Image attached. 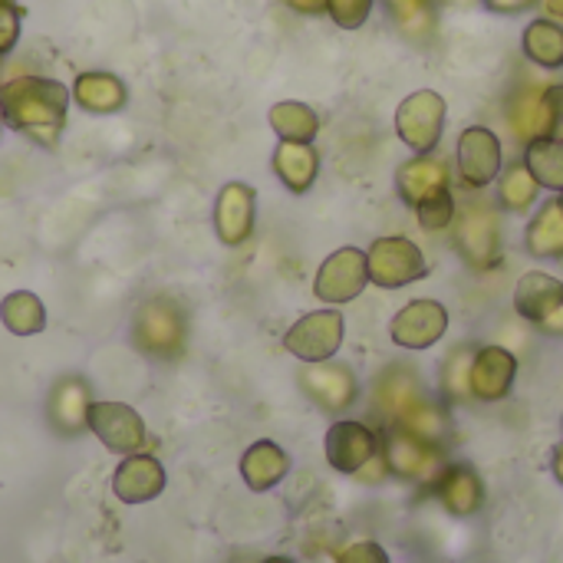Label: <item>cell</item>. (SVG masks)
<instances>
[{"label":"cell","mask_w":563,"mask_h":563,"mask_svg":"<svg viewBox=\"0 0 563 563\" xmlns=\"http://www.w3.org/2000/svg\"><path fill=\"white\" fill-rule=\"evenodd\" d=\"M69 86H63L59 79L49 76H13L7 82H0V115L3 125H10L13 132L53 148L63 135L66 125V112H69Z\"/></svg>","instance_id":"obj_1"},{"label":"cell","mask_w":563,"mask_h":563,"mask_svg":"<svg viewBox=\"0 0 563 563\" xmlns=\"http://www.w3.org/2000/svg\"><path fill=\"white\" fill-rule=\"evenodd\" d=\"M132 343L145 356L178 360L188 343V313L172 297H145L132 317Z\"/></svg>","instance_id":"obj_2"},{"label":"cell","mask_w":563,"mask_h":563,"mask_svg":"<svg viewBox=\"0 0 563 563\" xmlns=\"http://www.w3.org/2000/svg\"><path fill=\"white\" fill-rule=\"evenodd\" d=\"M452 244L472 271H478V274L495 271L501 264V221H498L495 208H488L482 201L465 205L459 211Z\"/></svg>","instance_id":"obj_3"},{"label":"cell","mask_w":563,"mask_h":563,"mask_svg":"<svg viewBox=\"0 0 563 563\" xmlns=\"http://www.w3.org/2000/svg\"><path fill=\"white\" fill-rule=\"evenodd\" d=\"M366 264H369V284L383 290H399L429 277L426 254L409 238H376L366 251Z\"/></svg>","instance_id":"obj_4"},{"label":"cell","mask_w":563,"mask_h":563,"mask_svg":"<svg viewBox=\"0 0 563 563\" xmlns=\"http://www.w3.org/2000/svg\"><path fill=\"white\" fill-rule=\"evenodd\" d=\"M445 115H449V106L442 92L416 89L396 109V132L416 155H426V152H435V145L442 142Z\"/></svg>","instance_id":"obj_5"},{"label":"cell","mask_w":563,"mask_h":563,"mask_svg":"<svg viewBox=\"0 0 563 563\" xmlns=\"http://www.w3.org/2000/svg\"><path fill=\"white\" fill-rule=\"evenodd\" d=\"M459 181L468 188V191H482L488 188L501 168H505V152H501V139L485 129V125H468L462 135H459Z\"/></svg>","instance_id":"obj_6"},{"label":"cell","mask_w":563,"mask_h":563,"mask_svg":"<svg viewBox=\"0 0 563 563\" xmlns=\"http://www.w3.org/2000/svg\"><path fill=\"white\" fill-rule=\"evenodd\" d=\"M284 346L290 356H297L303 363L333 360L336 350L343 346V313L340 310H313V313L300 317L287 330Z\"/></svg>","instance_id":"obj_7"},{"label":"cell","mask_w":563,"mask_h":563,"mask_svg":"<svg viewBox=\"0 0 563 563\" xmlns=\"http://www.w3.org/2000/svg\"><path fill=\"white\" fill-rule=\"evenodd\" d=\"M369 284V264H366V251L360 247H340L333 251L313 280V294L323 303H350L356 300Z\"/></svg>","instance_id":"obj_8"},{"label":"cell","mask_w":563,"mask_h":563,"mask_svg":"<svg viewBox=\"0 0 563 563\" xmlns=\"http://www.w3.org/2000/svg\"><path fill=\"white\" fill-rule=\"evenodd\" d=\"M323 452L330 468H336L340 475H360L369 462H376L383 455V439L353 419L333 422L327 439H323Z\"/></svg>","instance_id":"obj_9"},{"label":"cell","mask_w":563,"mask_h":563,"mask_svg":"<svg viewBox=\"0 0 563 563\" xmlns=\"http://www.w3.org/2000/svg\"><path fill=\"white\" fill-rule=\"evenodd\" d=\"M89 432L115 455H135L148 442L142 416L125 402H92Z\"/></svg>","instance_id":"obj_10"},{"label":"cell","mask_w":563,"mask_h":563,"mask_svg":"<svg viewBox=\"0 0 563 563\" xmlns=\"http://www.w3.org/2000/svg\"><path fill=\"white\" fill-rule=\"evenodd\" d=\"M445 330L449 310L439 300H412L389 323V336L402 350H432L445 336Z\"/></svg>","instance_id":"obj_11"},{"label":"cell","mask_w":563,"mask_h":563,"mask_svg":"<svg viewBox=\"0 0 563 563\" xmlns=\"http://www.w3.org/2000/svg\"><path fill=\"white\" fill-rule=\"evenodd\" d=\"M257 218V191L244 181H228L214 201V231L228 247H241L254 234Z\"/></svg>","instance_id":"obj_12"},{"label":"cell","mask_w":563,"mask_h":563,"mask_svg":"<svg viewBox=\"0 0 563 563\" xmlns=\"http://www.w3.org/2000/svg\"><path fill=\"white\" fill-rule=\"evenodd\" d=\"M383 455H386L389 472L399 478H409V482H432L442 472V449L432 442H422L396 426L383 439Z\"/></svg>","instance_id":"obj_13"},{"label":"cell","mask_w":563,"mask_h":563,"mask_svg":"<svg viewBox=\"0 0 563 563\" xmlns=\"http://www.w3.org/2000/svg\"><path fill=\"white\" fill-rule=\"evenodd\" d=\"M515 376H518V360H515L511 350H505V346H482V350H475L468 386H472V396L478 402H501V399H508L511 389H515Z\"/></svg>","instance_id":"obj_14"},{"label":"cell","mask_w":563,"mask_h":563,"mask_svg":"<svg viewBox=\"0 0 563 563\" xmlns=\"http://www.w3.org/2000/svg\"><path fill=\"white\" fill-rule=\"evenodd\" d=\"M300 386L327 412H343L356 399V376H353V369L343 366V363H330V360L327 363H310L300 373Z\"/></svg>","instance_id":"obj_15"},{"label":"cell","mask_w":563,"mask_h":563,"mask_svg":"<svg viewBox=\"0 0 563 563\" xmlns=\"http://www.w3.org/2000/svg\"><path fill=\"white\" fill-rule=\"evenodd\" d=\"M112 492L122 505H145L165 492V468L152 455H125L112 475Z\"/></svg>","instance_id":"obj_16"},{"label":"cell","mask_w":563,"mask_h":563,"mask_svg":"<svg viewBox=\"0 0 563 563\" xmlns=\"http://www.w3.org/2000/svg\"><path fill=\"white\" fill-rule=\"evenodd\" d=\"M563 307V280L544 271H528L515 287V313L538 330Z\"/></svg>","instance_id":"obj_17"},{"label":"cell","mask_w":563,"mask_h":563,"mask_svg":"<svg viewBox=\"0 0 563 563\" xmlns=\"http://www.w3.org/2000/svg\"><path fill=\"white\" fill-rule=\"evenodd\" d=\"M73 99L79 109L92 112V115H112V112H122L125 102H129V89L125 82L109 73V69H86L73 79L69 86Z\"/></svg>","instance_id":"obj_18"},{"label":"cell","mask_w":563,"mask_h":563,"mask_svg":"<svg viewBox=\"0 0 563 563\" xmlns=\"http://www.w3.org/2000/svg\"><path fill=\"white\" fill-rule=\"evenodd\" d=\"M396 188H399V198H402L409 208H416V205H419L422 198H429L432 191L452 188V172H449V165H445L439 155L426 152V155H416V158H409V162L399 165Z\"/></svg>","instance_id":"obj_19"},{"label":"cell","mask_w":563,"mask_h":563,"mask_svg":"<svg viewBox=\"0 0 563 563\" xmlns=\"http://www.w3.org/2000/svg\"><path fill=\"white\" fill-rule=\"evenodd\" d=\"M89 409H92V396L89 386L79 376H66L53 386L49 393V422L56 426V432L63 435H79L82 429H89Z\"/></svg>","instance_id":"obj_20"},{"label":"cell","mask_w":563,"mask_h":563,"mask_svg":"<svg viewBox=\"0 0 563 563\" xmlns=\"http://www.w3.org/2000/svg\"><path fill=\"white\" fill-rule=\"evenodd\" d=\"M435 495L455 518H472L485 505V485L468 465H449L435 478Z\"/></svg>","instance_id":"obj_21"},{"label":"cell","mask_w":563,"mask_h":563,"mask_svg":"<svg viewBox=\"0 0 563 563\" xmlns=\"http://www.w3.org/2000/svg\"><path fill=\"white\" fill-rule=\"evenodd\" d=\"M274 175L284 181L287 191L307 195L320 175V152L313 142H280L274 148Z\"/></svg>","instance_id":"obj_22"},{"label":"cell","mask_w":563,"mask_h":563,"mask_svg":"<svg viewBox=\"0 0 563 563\" xmlns=\"http://www.w3.org/2000/svg\"><path fill=\"white\" fill-rule=\"evenodd\" d=\"M290 472V459L277 442H254L241 459V478L251 492H271L277 488Z\"/></svg>","instance_id":"obj_23"},{"label":"cell","mask_w":563,"mask_h":563,"mask_svg":"<svg viewBox=\"0 0 563 563\" xmlns=\"http://www.w3.org/2000/svg\"><path fill=\"white\" fill-rule=\"evenodd\" d=\"M422 399V386L409 366H389L376 379V409L396 426L416 402Z\"/></svg>","instance_id":"obj_24"},{"label":"cell","mask_w":563,"mask_h":563,"mask_svg":"<svg viewBox=\"0 0 563 563\" xmlns=\"http://www.w3.org/2000/svg\"><path fill=\"white\" fill-rule=\"evenodd\" d=\"M525 56L541 69H563V23L554 16H538L521 36Z\"/></svg>","instance_id":"obj_25"},{"label":"cell","mask_w":563,"mask_h":563,"mask_svg":"<svg viewBox=\"0 0 563 563\" xmlns=\"http://www.w3.org/2000/svg\"><path fill=\"white\" fill-rule=\"evenodd\" d=\"M267 119H271V129L280 135V142H313L320 135L317 109L307 102H297V99L274 102Z\"/></svg>","instance_id":"obj_26"},{"label":"cell","mask_w":563,"mask_h":563,"mask_svg":"<svg viewBox=\"0 0 563 563\" xmlns=\"http://www.w3.org/2000/svg\"><path fill=\"white\" fill-rule=\"evenodd\" d=\"M386 13L393 16L396 30L412 40V43H429L435 36V23H439V0H383Z\"/></svg>","instance_id":"obj_27"},{"label":"cell","mask_w":563,"mask_h":563,"mask_svg":"<svg viewBox=\"0 0 563 563\" xmlns=\"http://www.w3.org/2000/svg\"><path fill=\"white\" fill-rule=\"evenodd\" d=\"M0 320L13 336H36L46 330V307L33 290H13L0 300Z\"/></svg>","instance_id":"obj_28"},{"label":"cell","mask_w":563,"mask_h":563,"mask_svg":"<svg viewBox=\"0 0 563 563\" xmlns=\"http://www.w3.org/2000/svg\"><path fill=\"white\" fill-rule=\"evenodd\" d=\"M525 244L541 261L563 257V211L561 205H558V198L548 201V205H541V211L531 218L528 234H525Z\"/></svg>","instance_id":"obj_29"},{"label":"cell","mask_w":563,"mask_h":563,"mask_svg":"<svg viewBox=\"0 0 563 563\" xmlns=\"http://www.w3.org/2000/svg\"><path fill=\"white\" fill-rule=\"evenodd\" d=\"M541 96H544V86H534V82H521L511 96H508V125L511 132L521 139V142H534L541 139V129H544V119H541Z\"/></svg>","instance_id":"obj_30"},{"label":"cell","mask_w":563,"mask_h":563,"mask_svg":"<svg viewBox=\"0 0 563 563\" xmlns=\"http://www.w3.org/2000/svg\"><path fill=\"white\" fill-rule=\"evenodd\" d=\"M538 191H541V185L528 172L525 162H511V165L501 168V175H498V201H501L505 211H511V214L531 211L534 201H538Z\"/></svg>","instance_id":"obj_31"},{"label":"cell","mask_w":563,"mask_h":563,"mask_svg":"<svg viewBox=\"0 0 563 563\" xmlns=\"http://www.w3.org/2000/svg\"><path fill=\"white\" fill-rule=\"evenodd\" d=\"M525 165L538 178L541 188L563 191V142H558V139H534V142H528Z\"/></svg>","instance_id":"obj_32"},{"label":"cell","mask_w":563,"mask_h":563,"mask_svg":"<svg viewBox=\"0 0 563 563\" xmlns=\"http://www.w3.org/2000/svg\"><path fill=\"white\" fill-rule=\"evenodd\" d=\"M396 429H402V432H409V435H416V439H422V442H432V445H442V439L449 435V419H445V412L435 406V402H429L426 396L396 422Z\"/></svg>","instance_id":"obj_33"},{"label":"cell","mask_w":563,"mask_h":563,"mask_svg":"<svg viewBox=\"0 0 563 563\" xmlns=\"http://www.w3.org/2000/svg\"><path fill=\"white\" fill-rule=\"evenodd\" d=\"M416 214H419V228L429 231V234L452 228L455 224V195H452V188H439L429 198H422L416 205Z\"/></svg>","instance_id":"obj_34"},{"label":"cell","mask_w":563,"mask_h":563,"mask_svg":"<svg viewBox=\"0 0 563 563\" xmlns=\"http://www.w3.org/2000/svg\"><path fill=\"white\" fill-rule=\"evenodd\" d=\"M472 360H475V346H455L442 366V389L449 399H465L472 396L468 386V373H472Z\"/></svg>","instance_id":"obj_35"},{"label":"cell","mask_w":563,"mask_h":563,"mask_svg":"<svg viewBox=\"0 0 563 563\" xmlns=\"http://www.w3.org/2000/svg\"><path fill=\"white\" fill-rule=\"evenodd\" d=\"M541 119H544L541 139H558V142H563V82L544 86V96H541Z\"/></svg>","instance_id":"obj_36"},{"label":"cell","mask_w":563,"mask_h":563,"mask_svg":"<svg viewBox=\"0 0 563 563\" xmlns=\"http://www.w3.org/2000/svg\"><path fill=\"white\" fill-rule=\"evenodd\" d=\"M376 0H327V13L340 30H360L369 13H373Z\"/></svg>","instance_id":"obj_37"},{"label":"cell","mask_w":563,"mask_h":563,"mask_svg":"<svg viewBox=\"0 0 563 563\" xmlns=\"http://www.w3.org/2000/svg\"><path fill=\"white\" fill-rule=\"evenodd\" d=\"M23 10L13 0H0V56H7L20 40Z\"/></svg>","instance_id":"obj_38"},{"label":"cell","mask_w":563,"mask_h":563,"mask_svg":"<svg viewBox=\"0 0 563 563\" xmlns=\"http://www.w3.org/2000/svg\"><path fill=\"white\" fill-rule=\"evenodd\" d=\"M336 563H389V554L376 541H356L336 554Z\"/></svg>","instance_id":"obj_39"},{"label":"cell","mask_w":563,"mask_h":563,"mask_svg":"<svg viewBox=\"0 0 563 563\" xmlns=\"http://www.w3.org/2000/svg\"><path fill=\"white\" fill-rule=\"evenodd\" d=\"M485 3V10H492V13H501V16H518V13H528V10H534L541 0H482Z\"/></svg>","instance_id":"obj_40"},{"label":"cell","mask_w":563,"mask_h":563,"mask_svg":"<svg viewBox=\"0 0 563 563\" xmlns=\"http://www.w3.org/2000/svg\"><path fill=\"white\" fill-rule=\"evenodd\" d=\"M294 13H303V16H320L327 13V0H284Z\"/></svg>","instance_id":"obj_41"},{"label":"cell","mask_w":563,"mask_h":563,"mask_svg":"<svg viewBox=\"0 0 563 563\" xmlns=\"http://www.w3.org/2000/svg\"><path fill=\"white\" fill-rule=\"evenodd\" d=\"M541 330H544V333H554V336H563V307L544 323V327H541Z\"/></svg>","instance_id":"obj_42"},{"label":"cell","mask_w":563,"mask_h":563,"mask_svg":"<svg viewBox=\"0 0 563 563\" xmlns=\"http://www.w3.org/2000/svg\"><path fill=\"white\" fill-rule=\"evenodd\" d=\"M554 475H558V482L563 485V445L554 449Z\"/></svg>","instance_id":"obj_43"},{"label":"cell","mask_w":563,"mask_h":563,"mask_svg":"<svg viewBox=\"0 0 563 563\" xmlns=\"http://www.w3.org/2000/svg\"><path fill=\"white\" fill-rule=\"evenodd\" d=\"M544 3H548V13L563 23V0H544Z\"/></svg>","instance_id":"obj_44"},{"label":"cell","mask_w":563,"mask_h":563,"mask_svg":"<svg viewBox=\"0 0 563 563\" xmlns=\"http://www.w3.org/2000/svg\"><path fill=\"white\" fill-rule=\"evenodd\" d=\"M445 3H452V7H475V3H482V0H445Z\"/></svg>","instance_id":"obj_45"},{"label":"cell","mask_w":563,"mask_h":563,"mask_svg":"<svg viewBox=\"0 0 563 563\" xmlns=\"http://www.w3.org/2000/svg\"><path fill=\"white\" fill-rule=\"evenodd\" d=\"M264 563H294V561H287V558H271V561H264Z\"/></svg>","instance_id":"obj_46"},{"label":"cell","mask_w":563,"mask_h":563,"mask_svg":"<svg viewBox=\"0 0 563 563\" xmlns=\"http://www.w3.org/2000/svg\"><path fill=\"white\" fill-rule=\"evenodd\" d=\"M558 205H561V211H563V191H561V198H558Z\"/></svg>","instance_id":"obj_47"},{"label":"cell","mask_w":563,"mask_h":563,"mask_svg":"<svg viewBox=\"0 0 563 563\" xmlns=\"http://www.w3.org/2000/svg\"><path fill=\"white\" fill-rule=\"evenodd\" d=\"M0 125H3V115H0Z\"/></svg>","instance_id":"obj_48"}]
</instances>
